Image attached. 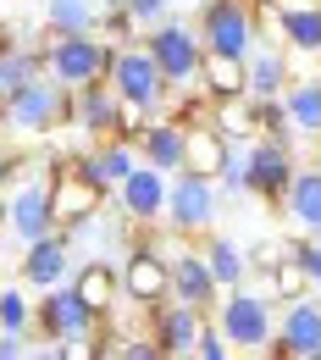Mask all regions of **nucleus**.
Here are the masks:
<instances>
[{
	"label": "nucleus",
	"mask_w": 321,
	"mask_h": 360,
	"mask_svg": "<svg viewBox=\"0 0 321 360\" xmlns=\"http://www.w3.org/2000/svg\"><path fill=\"white\" fill-rule=\"evenodd\" d=\"M211 321L222 327V338L232 344V355H266V344L277 338V305L261 294V288H228L216 300Z\"/></svg>",
	"instance_id": "f257e3e1"
},
{
	"label": "nucleus",
	"mask_w": 321,
	"mask_h": 360,
	"mask_svg": "<svg viewBox=\"0 0 321 360\" xmlns=\"http://www.w3.org/2000/svg\"><path fill=\"white\" fill-rule=\"evenodd\" d=\"M0 128H11L17 139H45L55 128H67V89L50 72L28 78L11 100H0Z\"/></svg>",
	"instance_id": "f03ea898"
},
{
	"label": "nucleus",
	"mask_w": 321,
	"mask_h": 360,
	"mask_svg": "<svg viewBox=\"0 0 321 360\" xmlns=\"http://www.w3.org/2000/svg\"><path fill=\"white\" fill-rule=\"evenodd\" d=\"M144 50L155 56L166 89H194L199 84V67H205V39L194 22H178V17H161L155 28H144Z\"/></svg>",
	"instance_id": "7ed1b4c3"
},
{
	"label": "nucleus",
	"mask_w": 321,
	"mask_h": 360,
	"mask_svg": "<svg viewBox=\"0 0 321 360\" xmlns=\"http://www.w3.org/2000/svg\"><path fill=\"white\" fill-rule=\"evenodd\" d=\"M216 217H222V183L211 172H172V194H166V227H178L188 238H205L216 233Z\"/></svg>",
	"instance_id": "20e7f679"
},
{
	"label": "nucleus",
	"mask_w": 321,
	"mask_h": 360,
	"mask_svg": "<svg viewBox=\"0 0 321 360\" xmlns=\"http://www.w3.org/2000/svg\"><path fill=\"white\" fill-rule=\"evenodd\" d=\"M111 56H117V45H105L100 34H61L45 45V72L61 89H84L111 72Z\"/></svg>",
	"instance_id": "39448f33"
},
{
	"label": "nucleus",
	"mask_w": 321,
	"mask_h": 360,
	"mask_svg": "<svg viewBox=\"0 0 321 360\" xmlns=\"http://www.w3.org/2000/svg\"><path fill=\"white\" fill-rule=\"evenodd\" d=\"M100 327H105V316L94 311L72 283H55V288H45V294L34 300V338H45V344L84 338V333L100 338Z\"/></svg>",
	"instance_id": "423d86ee"
},
{
	"label": "nucleus",
	"mask_w": 321,
	"mask_h": 360,
	"mask_svg": "<svg viewBox=\"0 0 321 360\" xmlns=\"http://www.w3.org/2000/svg\"><path fill=\"white\" fill-rule=\"evenodd\" d=\"M78 155H84V150H78ZM78 155H55V161L45 167V172H50V205H55V227H61V233L111 205V194L84 172V161H78Z\"/></svg>",
	"instance_id": "0eeeda50"
},
{
	"label": "nucleus",
	"mask_w": 321,
	"mask_h": 360,
	"mask_svg": "<svg viewBox=\"0 0 321 360\" xmlns=\"http://www.w3.org/2000/svg\"><path fill=\"white\" fill-rule=\"evenodd\" d=\"M194 28H199V39H205L211 56H232V61H244L255 50V39H261L249 0H205L199 17H194Z\"/></svg>",
	"instance_id": "6e6552de"
},
{
	"label": "nucleus",
	"mask_w": 321,
	"mask_h": 360,
	"mask_svg": "<svg viewBox=\"0 0 321 360\" xmlns=\"http://www.w3.org/2000/svg\"><path fill=\"white\" fill-rule=\"evenodd\" d=\"M105 84L117 89V100H122V105H138V111H161V100H166V78H161L155 56L144 50V39H133V45H117Z\"/></svg>",
	"instance_id": "1a4fd4ad"
},
{
	"label": "nucleus",
	"mask_w": 321,
	"mask_h": 360,
	"mask_svg": "<svg viewBox=\"0 0 321 360\" xmlns=\"http://www.w3.org/2000/svg\"><path fill=\"white\" fill-rule=\"evenodd\" d=\"M117 277H122V300L138 311H155L161 300H172V261L150 238H138L133 250L117 255Z\"/></svg>",
	"instance_id": "9d476101"
},
{
	"label": "nucleus",
	"mask_w": 321,
	"mask_h": 360,
	"mask_svg": "<svg viewBox=\"0 0 321 360\" xmlns=\"http://www.w3.org/2000/svg\"><path fill=\"white\" fill-rule=\"evenodd\" d=\"M272 360H321V294L288 300L277 311V338L266 344Z\"/></svg>",
	"instance_id": "9b49d317"
},
{
	"label": "nucleus",
	"mask_w": 321,
	"mask_h": 360,
	"mask_svg": "<svg viewBox=\"0 0 321 360\" xmlns=\"http://www.w3.org/2000/svg\"><path fill=\"white\" fill-rule=\"evenodd\" d=\"M6 227H11V238H17V244H34V238L55 233L50 172H39V178H17L11 188H6Z\"/></svg>",
	"instance_id": "f8f14e48"
},
{
	"label": "nucleus",
	"mask_w": 321,
	"mask_h": 360,
	"mask_svg": "<svg viewBox=\"0 0 321 360\" xmlns=\"http://www.w3.org/2000/svg\"><path fill=\"white\" fill-rule=\"evenodd\" d=\"M72 266H78V250H72V238L55 227V233H45V238L22 244L17 277H22V288L45 294V288H55V283H72Z\"/></svg>",
	"instance_id": "ddd939ff"
},
{
	"label": "nucleus",
	"mask_w": 321,
	"mask_h": 360,
	"mask_svg": "<svg viewBox=\"0 0 321 360\" xmlns=\"http://www.w3.org/2000/svg\"><path fill=\"white\" fill-rule=\"evenodd\" d=\"M166 194H172V172H161V167H150V161H138L128 183L111 194L117 200V211L138 227H161L166 222Z\"/></svg>",
	"instance_id": "4468645a"
},
{
	"label": "nucleus",
	"mask_w": 321,
	"mask_h": 360,
	"mask_svg": "<svg viewBox=\"0 0 321 360\" xmlns=\"http://www.w3.org/2000/svg\"><path fill=\"white\" fill-rule=\"evenodd\" d=\"M299 172V150L277 139H249V194L261 205H282V188Z\"/></svg>",
	"instance_id": "2eb2a0df"
},
{
	"label": "nucleus",
	"mask_w": 321,
	"mask_h": 360,
	"mask_svg": "<svg viewBox=\"0 0 321 360\" xmlns=\"http://www.w3.org/2000/svg\"><path fill=\"white\" fill-rule=\"evenodd\" d=\"M117 122H122V100L105 78L84 84V89H67V128H78L89 139H117Z\"/></svg>",
	"instance_id": "dca6fc26"
},
{
	"label": "nucleus",
	"mask_w": 321,
	"mask_h": 360,
	"mask_svg": "<svg viewBox=\"0 0 321 360\" xmlns=\"http://www.w3.org/2000/svg\"><path fill=\"white\" fill-rule=\"evenodd\" d=\"M205 316H211V311H194V305H183V300H161L155 311H144V327L155 333L161 360H183V355H194V338H199Z\"/></svg>",
	"instance_id": "f3484780"
},
{
	"label": "nucleus",
	"mask_w": 321,
	"mask_h": 360,
	"mask_svg": "<svg viewBox=\"0 0 321 360\" xmlns=\"http://www.w3.org/2000/svg\"><path fill=\"white\" fill-rule=\"evenodd\" d=\"M294 84V61L282 39H255V50L244 56V94L249 100H277V94Z\"/></svg>",
	"instance_id": "a211bd4d"
},
{
	"label": "nucleus",
	"mask_w": 321,
	"mask_h": 360,
	"mask_svg": "<svg viewBox=\"0 0 321 360\" xmlns=\"http://www.w3.org/2000/svg\"><path fill=\"white\" fill-rule=\"evenodd\" d=\"M172 300H183V305H194V311H216V300H222V283L211 277L205 250H199L194 238L172 255Z\"/></svg>",
	"instance_id": "6ab92c4d"
},
{
	"label": "nucleus",
	"mask_w": 321,
	"mask_h": 360,
	"mask_svg": "<svg viewBox=\"0 0 321 360\" xmlns=\"http://www.w3.org/2000/svg\"><path fill=\"white\" fill-rule=\"evenodd\" d=\"M138 161H150V167H161V172H183L188 167V128L178 117H150V128L138 139Z\"/></svg>",
	"instance_id": "aec40b11"
},
{
	"label": "nucleus",
	"mask_w": 321,
	"mask_h": 360,
	"mask_svg": "<svg viewBox=\"0 0 321 360\" xmlns=\"http://www.w3.org/2000/svg\"><path fill=\"white\" fill-rule=\"evenodd\" d=\"M78 161H84V172H89L105 194H117V188L128 183V172L138 167V144H128V139H89V150H84Z\"/></svg>",
	"instance_id": "412c9836"
},
{
	"label": "nucleus",
	"mask_w": 321,
	"mask_h": 360,
	"mask_svg": "<svg viewBox=\"0 0 321 360\" xmlns=\"http://www.w3.org/2000/svg\"><path fill=\"white\" fill-rule=\"evenodd\" d=\"M282 211L299 233H321V161H299L294 183L282 188Z\"/></svg>",
	"instance_id": "4be33fe9"
},
{
	"label": "nucleus",
	"mask_w": 321,
	"mask_h": 360,
	"mask_svg": "<svg viewBox=\"0 0 321 360\" xmlns=\"http://www.w3.org/2000/svg\"><path fill=\"white\" fill-rule=\"evenodd\" d=\"M72 288H78L100 316H111L117 305H122V277H117V261H111V255L78 261V266H72Z\"/></svg>",
	"instance_id": "5701e85b"
},
{
	"label": "nucleus",
	"mask_w": 321,
	"mask_h": 360,
	"mask_svg": "<svg viewBox=\"0 0 321 360\" xmlns=\"http://www.w3.org/2000/svg\"><path fill=\"white\" fill-rule=\"evenodd\" d=\"M282 105H288L294 139L321 150V78H294V84L282 89Z\"/></svg>",
	"instance_id": "b1692460"
},
{
	"label": "nucleus",
	"mask_w": 321,
	"mask_h": 360,
	"mask_svg": "<svg viewBox=\"0 0 321 360\" xmlns=\"http://www.w3.org/2000/svg\"><path fill=\"white\" fill-rule=\"evenodd\" d=\"M199 250H205V266H211V277L222 283V294L249 283V250H244V244H232L228 233H205V244H199Z\"/></svg>",
	"instance_id": "393cba45"
},
{
	"label": "nucleus",
	"mask_w": 321,
	"mask_h": 360,
	"mask_svg": "<svg viewBox=\"0 0 321 360\" xmlns=\"http://www.w3.org/2000/svg\"><path fill=\"white\" fill-rule=\"evenodd\" d=\"M282 50L288 56H321V0L282 6Z\"/></svg>",
	"instance_id": "a878e982"
},
{
	"label": "nucleus",
	"mask_w": 321,
	"mask_h": 360,
	"mask_svg": "<svg viewBox=\"0 0 321 360\" xmlns=\"http://www.w3.org/2000/svg\"><path fill=\"white\" fill-rule=\"evenodd\" d=\"M45 45L50 39H22L17 50H0V100H11L28 78L45 72Z\"/></svg>",
	"instance_id": "bb28decb"
},
{
	"label": "nucleus",
	"mask_w": 321,
	"mask_h": 360,
	"mask_svg": "<svg viewBox=\"0 0 321 360\" xmlns=\"http://www.w3.org/2000/svg\"><path fill=\"white\" fill-rule=\"evenodd\" d=\"M100 0H45V34H100Z\"/></svg>",
	"instance_id": "cd10ccee"
},
{
	"label": "nucleus",
	"mask_w": 321,
	"mask_h": 360,
	"mask_svg": "<svg viewBox=\"0 0 321 360\" xmlns=\"http://www.w3.org/2000/svg\"><path fill=\"white\" fill-rule=\"evenodd\" d=\"M266 277V300L272 305H288V300H305V294H316V277L310 266L299 261V255H288V261H277L272 271H261Z\"/></svg>",
	"instance_id": "c85d7f7f"
},
{
	"label": "nucleus",
	"mask_w": 321,
	"mask_h": 360,
	"mask_svg": "<svg viewBox=\"0 0 321 360\" xmlns=\"http://www.w3.org/2000/svg\"><path fill=\"white\" fill-rule=\"evenodd\" d=\"M199 89L216 94V100H232V94H244V61H232V56H211V50H205V67H199Z\"/></svg>",
	"instance_id": "c756f323"
},
{
	"label": "nucleus",
	"mask_w": 321,
	"mask_h": 360,
	"mask_svg": "<svg viewBox=\"0 0 321 360\" xmlns=\"http://www.w3.org/2000/svg\"><path fill=\"white\" fill-rule=\"evenodd\" d=\"M228 161V134L222 128H188V172H222Z\"/></svg>",
	"instance_id": "7c9ffc66"
},
{
	"label": "nucleus",
	"mask_w": 321,
	"mask_h": 360,
	"mask_svg": "<svg viewBox=\"0 0 321 360\" xmlns=\"http://www.w3.org/2000/svg\"><path fill=\"white\" fill-rule=\"evenodd\" d=\"M216 128H222L232 144H249V139H255V100H249V94L216 100Z\"/></svg>",
	"instance_id": "2f4dec72"
},
{
	"label": "nucleus",
	"mask_w": 321,
	"mask_h": 360,
	"mask_svg": "<svg viewBox=\"0 0 321 360\" xmlns=\"http://www.w3.org/2000/svg\"><path fill=\"white\" fill-rule=\"evenodd\" d=\"M0 333H28L34 338V288H0Z\"/></svg>",
	"instance_id": "473e14b6"
},
{
	"label": "nucleus",
	"mask_w": 321,
	"mask_h": 360,
	"mask_svg": "<svg viewBox=\"0 0 321 360\" xmlns=\"http://www.w3.org/2000/svg\"><path fill=\"white\" fill-rule=\"evenodd\" d=\"M255 139H277V144H294V150H299V139H294V122H288V105H282V94H277V100H255Z\"/></svg>",
	"instance_id": "72a5a7b5"
},
{
	"label": "nucleus",
	"mask_w": 321,
	"mask_h": 360,
	"mask_svg": "<svg viewBox=\"0 0 321 360\" xmlns=\"http://www.w3.org/2000/svg\"><path fill=\"white\" fill-rule=\"evenodd\" d=\"M138 34H144V28H138V17L128 6H105V11H100V39H105V45H133Z\"/></svg>",
	"instance_id": "f704fd0d"
},
{
	"label": "nucleus",
	"mask_w": 321,
	"mask_h": 360,
	"mask_svg": "<svg viewBox=\"0 0 321 360\" xmlns=\"http://www.w3.org/2000/svg\"><path fill=\"white\" fill-rule=\"evenodd\" d=\"M216 183H222V194H249V144L228 139V161H222Z\"/></svg>",
	"instance_id": "c9c22d12"
},
{
	"label": "nucleus",
	"mask_w": 321,
	"mask_h": 360,
	"mask_svg": "<svg viewBox=\"0 0 321 360\" xmlns=\"http://www.w3.org/2000/svg\"><path fill=\"white\" fill-rule=\"evenodd\" d=\"M294 255V238H261L255 250H249V271H272L277 261H288Z\"/></svg>",
	"instance_id": "e433bc0d"
},
{
	"label": "nucleus",
	"mask_w": 321,
	"mask_h": 360,
	"mask_svg": "<svg viewBox=\"0 0 321 360\" xmlns=\"http://www.w3.org/2000/svg\"><path fill=\"white\" fill-rule=\"evenodd\" d=\"M194 355L199 360H228L232 355V344L222 338V327H216L211 316H205V327H199V338H194Z\"/></svg>",
	"instance_id": "4c0bfd02"
},
{
	"label": "nucleus",
	"mask_w": 321,
	"mask_h": 360,
	"mask_svg": "<svg viewBox=\"0 0 321 360\" xmlns=\"http://www.w3.org/2000/svg\"><path fill=\"white\" fill-rule=\"evenodd\" d=\"M122 6H128V11L138 17V28H155V22L172 11V0H122Z\"/></svg>",
	"instance_id": "58836bf2"
},
{
	"label": "nucleus",
	"mask_w": 321,
	"mask_h": 360,
	"mask_svg": "<svg viewBox=\"0 0 321 360\" xmlns=\"http://www.w3.org/2000/svg\"><path fill=\"white\" fill-rule=\"evenodd\" d=\"M22 172H28V161H22V155H11V150H0V188H11Z\"/></svg>",
	"instance_id": "ea45409f"
},
{
	"label": "nucleus",
	"mask_w": 321,
	"mask_h": 360,
	"mask_svg": "<svg viewBox=\"0 0 321 360\" xmlns=\"http://www.w3.org/2000/svg\"><path fill=\"white\" fill-rule=\"evenodd\" d=\"M28 355V333H0V360H22Z\"/></svg>",
	"instance_id": "a19ab883"
},
{
	"label": "nucleus",
	"mask_w": 321,
	"mask_h": 360,
	"mask_svg": "<svg viewBox=\"0 0 321 360\" xmlns=\"http://www.w3.org/2000/svg\"><path fill=\"white\" fill-rule=\"evenodd\" d=\"M0 227H6V188H0Z\"/></svg>",
	"instance_id": "79ce46f5"
},
{
	"label": "nucleus",
	"mask_w": 321,
	"mask_h": 360,
	"mask_svg": "<svg viewBox=\"0 0 321 360\" xmlns=\"http://www.w3.org/2000/svg\"><path fill=\"white\" fill-rule=\"evenodd\" d=\"M100 6H122V0H100Z\"/></svg>",
	"instance_id": "37998d69"
},
{
	"label": "nucleus",
	"mask_w": 321,
	"mask_h": 360,
	"mask_svg": "<svg viewBox=\"0 0 321 360\" xmlns=\"http://www.w3.org/2000/svg\"><path fill=\"white\" fill-rule=\"evenodd\" d=\"M316 294H321V271H316Z\"/></svg>",
	"instance_id": "c03bdc74"
}]
</instances>
